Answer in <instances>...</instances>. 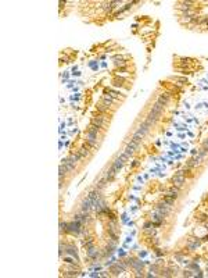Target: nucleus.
Returning a JSON list of instances; mask_svg holds the SVG:
<instances>
[{
    "label": "nucleus",
    "mask_w": 208,
    "mask_h": 278,
    "mask_svg": "<svg viewBox=\"0 0 208 278\" xmlns=\"http://www.w3.org/2000/svg\"><path fill=\"white\" fill-rule=\"evenodd\" d=\"M124 153H125V154H126V156H128L129 159H130V157H132V156H133V154H135V153H136V152L133 150V149H132V147H129V146H126V147H125V152H124Z\"/></svg>",
    "instance_id": "obj_20"
},
{
    "label": "nucleus",
    "mask_w": 208,
    "mask_h": 278,
    "mask_svg": "<svg viewBox=\"0 0 208 278\" xmlns=\"http://www.w3.org/2000/svg\"><path fill=\"white\" fill-rule=\"evenodd\" d=\"M83 246L86 247V249H89V247H92V246H95V238L93 237H85V241H83Z\"/></svg>",
    "instance_id": "obj_14"
},
{
    "label": "nucleus",
    "mask_w": 208,
    "mask_h": 278,
    "mask_svg": "<svg viewBox=\"0 0 208 278\" xmlns=\"http://www.w3.org/2000/svg\"><path fill=\"white\" fill-rule=\"evenodd\" d=\"M108 109H110V107H107V106L104 103H101V102H99L96 106L97 113H101V114H107V113H108Z\"/></svg>",
    "instance_id": "obj_13"
},
{
    "label": "nucleus",
    "mask_w": 208,
    "mask_h": 278,
    "mask_svg": "<svg viewBox=\"0 0 208 278\" xmlns=\"http://www.w3.org/2000/svg\"><path fill=\"white\" fill-rule=\"evenodd\" d=\"M182 275H183V277H193V274H192V273H190V271H184V273H183V274H182Z\"/></svg>",
    "instance_id": "obj_29"
},
{
    "label": "nucleus",
    "mask_w": 208,
    "mask_h": 278,
    "mask_svg": "<svg viewBox=\"0 0 208 278\" xmlns=\"http://www.w3.org/2000/svg\"><path fill=\"white\" fill-rule=\"evenodd\" d=\"M158 270H160V268L157 267V264H154V266H151V267H150V273H153V271H158Z\"/></svg>",
    "instance_id": "obj_28"
},
{
    "label": "nucleus",
    "mask_w": 208,
    "mask_h": 278,
    "mask_svg": "<svg viewBox=\"0 0 208 278\" xmlns=\"http://www.w3.org/2000/svg\"><path fill=\"white\" fill-rule=\"evenodd\" d=\"M100 102L104 103L107 107H111V106H114V104L117 103V99H114L111 95H103L101 99H100Z\"/></svg>",
    "instance_id": "obj_7"
},
{
    "label": "nucleus",
    "mask_w": 208,
    "mask_h": 278,
    "mask_svg": "<svg viewBox=\"0 0 208 278\" xmlns=\"http://www.w3.org/2000/svg\"><path fill=\"white\" fill-rule=\"evenodd\" d=\"M139 166H140V161H139V160H135V161L130 164V168H136V167H139Z\"/></svg>",
    "instance_id": "obj_25"
},
{
    "label": "nucleus",
    "mask_w": 208,
    "mask_h": 278,
    "mask_svg": "<svg viewBox=\"0 0 208 278\" xmlns=\"http://www.w3.org/2000/svg\"><path fill=\"white\" fill-rule=\"evenodd\" d=\"M205 25H207V28H208V18H207V21H205Z\"/></svg>",
    "instance_id": "obj_32"
},
{
    "label": "nucleus",
    "mask_w": 208,
    "mask_h": 278,
    "mask_svg": "<svg viewBox=\"0 0 208 278\" xmlns=\"http://www.w3.org/2000/svg\"><path fill=\"white\" fill-rule=\"evenodd\" d=\"M107 184H108V181H107L104 177H101L99 181H96V184H95V188H96V189H99V191L103 192V189L105 188V185H107Z\"/></svg>",
    "instance_id": "obj_12"
},
{
    "label": "nucleus",
    "mask_w": 208,
    "mask_h": 278,
    "mask_svg": "<svg viewBox=\"0 0 208 278\" xmlns=\"http://www.w3.org/2000/svg\"><path fill=\"white\" fill-rule=\"evenodd\" d=\"M164 109H165V107H164L162 104H160L158 102H155V103L151 106V109H150V110H154V111H157V113H162Z\"/></svg>",
    "instance_id": "obj_17"
},
{
    "label": "nucleus",
    "mask_w": 208,
    "mask_h": 278,
    "mask_svg": "<svg viewBox=\"0 0 208 278\" xmlns=\"http://www.w3.org/2000/svg\"><path fill=\"white\" fill-rule=\"evenodd\" d=\"M150 128H151V127H150V125H149V124L146 122V121H143V122H142V124L139 125V128H137L136 134H139L140 136H143V138H144V136L147 135L149 132H150Z\"/></svg>",
    "instance_id": "obj_6"
},
{
    "label": "nucleus",
    "mask_w": 208,
    "mask_h": 278,
    "mask_svg": "<svg viewBox=\"0 0 208 278\" xmlns=\"http://www.w3.org/2000/svg\"><path fill=\"white\" fill-rule=\"evenodd\" d=\"M92 152H93V150L89 147L86 143H85V145H82L79 149H78V153H79V154L82 156V157H83V159H89V157L92 156Z\"/></svg>",
    "instance_id": "obj_4"
},
{
    "label": "nucleus",
    "mask_w": 208,
    "mask_h": 278,
    "mask_svg": "<svg viewBox=\"0 0 208 278\" xmlns=\"http://www.w3.org/2000/svg\"><path fill=\"white\" fill-rule=\"evenodd\" d=\"M171 99H172V92H162L161 95H158L157 97V102L160 104H162L164 107H167L171 102Z\"/></svg>",
    "instance_id": "obj_2"
},
{
    "label": "nucleus",
    "mask_w": 208,
    "mask_h": 278,
    "mask_svg": "<svg viewBox=\"0 0 208 278\" xmlns=\"http://www.w3.org/2000/svg\"><path fill=\"white\" fill-rule=\"evenodd\" d=\"M167 193H168V196H171V198L178 199L179 196H180V188L172 185V186H169L168 189H167Z\"/></svg>",
    "instance_id": "obj_8"
},
{
    "label": "nucleus",
    "mask_w": 208,
    "mask_h": 278,
    "mask_svg": "<svg viewBox=\"0 0 208 278\" xmlns=\"http://www.w3.org/2000/svg\"><path fill=\"white\" fill-rule=\"evenodd\" d=\"M162 202H165L168 206H174V205L176 203V199L171 198V196H168V195H165V196H164V199H162Z\"/></svg>",
    "instance_id": "obj_18"
},
{
    "label": "nucleus",
    "mask_w": 208,
    "mask_h": 278,
    "mask_svg": "<svg viewBox=\"0 0 208 278\" xmlns=\"http://www.w3.org/2000/svg\"><path fill=\"white\" fill-rule=\"evenodd\" d=\"M203 225H204V228H205V231H208V221L203 222Z\"/></svg>",
    "instance_id": "obj_30"
},
{
    "label": "nucleus",
    "mask_w": 208,
    "mask_h": 278,
    "mask_svg": "<svg viewBox=\"0 0 208 278\" xmlns=\"http://www.w3.org/2000/svg\"><path fill=\"white\" fill-rule=\"evenodd\" d=\"M124 166H125V161H124L122 159H120V157H117V159L114 160V163L111 164V167L114 168V171H115V173H120V170Z\"/></svg>",
    "instance_id": "obj_9"
},
{
    "label": "nucleus",
    "mask_w": 208,
    "mask_h": 278,
    "mask_svg": "<svg viewBox=\"0 0 208 278\" xmlns=\"http://www.w3.org/2000/svg\"><path fill=\"white\" fill-rule=\"evenodd\" d=\"M146 232H147L149 235H155V234H157L155 228H147V230H146Z\"/></svg>",
    "instance_id": "obj_24"
},
{
    "label": "nucleus",
    "mask_w": 208,
    "mask_h": 278,
    "mask_svg": "<svg viewBox=\"0 0 208 278\" xmlns=\"http://www.w3.org/2000/svg\"><path fill=\"white\" fill-rule=\"evenodd\" d=\"M197 221H200V222L208 221V215L207 214H200V215H199V218H197Z\"/></svg>",
    "instance_id": "obj_23"
},
{
    "label": "nucleus",
    "mask_w": 208,
    "mask_h": 278,
    "mask_svg": "<svg viewBox=\"0 0 208 278\" xmlns=\"http://www.w3.org/2000/svg\"><path fill=\"white\" fill-rule=\"evenodd\" d=\"M90 124L96 125V127H97V128H100V129H104V127H105V122H104L103 120L97 118L96 116H93V117L90 118Z\"/></svg>",
    "instance_id": "obj_10"
},
{
    "label": "nucleus",
    "mask_w": 208,
    "mask_h": 278,
    "mask_svg": "<svg viewBox=\"0 0 208 278\" xmlns=\"http://www.w3.org/2000/svg\"><path fill=\"white\" fill-rule=\"evenodd\" d=\"M196 166H197V164H196V161H194V157L186 161V167H190V168H193V167H196Z\"/></svg>",
    "instance_id": "obj_22"
},
{
    "label": "nucleus",
    "mask_w": 208,
    "mask_h": 278,
    "mask_svg": "<svg viewBox=\"0 0 208 278\" xmlns=\"http://www.w3.org/2000/svg\"><path fill=\"white\" fill-rule=\"evenodd\" d=\"M175 81H179V82H183V84H187V78H179V77H175Z\"/></svg>",
    "instance_id": "obj_26"
},
{
    "label": "nucleus",
    "mask_w": 208,
    "mask_h": 278,
    "mask_svg": "<svg viewBox=\"0 0 208 278\" xmlns=\"http://www.w3.org/2000/svg\"><path fill=\"white\" fill-rule=\"evenodd\" d=\"M92 206H93V202H92L89 198L82 199V202H80V210H82L83 213H89L90 209H92Z\"/></svg>",
    "instance_id": "obj_5"
},
{
    "label": "nucleus",
    "mask_w": 208,
    "mask_h": 278,
    "mask_svg": "<svg viewBox=\"0 0 208 278\" xmlns=\"http://www.w3.org/2000/svg\"><path fill=\"white\" fill-rule=\"evenodd\" d=\"M126 146L132 147L133 150L136 152V150H139V146H140V143H136V142H133V141H129V142L126 143Z\"/></svg>",
    "instance_id": "obj_19"
},
{
    "label": "nucleus",
    "mask_w": 208,
    "mask_h": 278,
    "mask_svg": "<svg viewBox=\"0 0 208 278\" xmlns=\"http://www.w3.org/2000/svg\"><path fill=\"white\" fill-rule=\"evenodd\" d=\"M172 206H168L165 202H161V203H158V205H155V211L157 213H160V214H162L164 217H167V215H169V213H171V209Z\"/></svg>",
    "instance_id": "obj_1"
},
{
    "label": "nucleus",
    "mask_w": 208,
    "mask_h": 278,
    "mask_svg": "<svg viewBox=\"0 0 208 278\" xmlns=\"http://www.w3.org/2000/svg\"><path fill=\"white\" fill-rule=\"evenodd\" d=\"M175 175H186V173H184V170L182 168V170H178L175 173Z\"/></svg>",
    "instance_id": "obj_27"
},
{
    "label": "nucleus",
    "mask_w": 208,
    "mask_h": 278,
    "mask_svg": "<svg viewBox=\"0 0 208 278\" xmlns=\"http://www.w3.org/2000/svg\"><path fill=\"white\" fill-rule=\"evenodd\" d=\"M86 131H88V132H92V134H95V135H100V132H101V129H100V128H97L96 125H93V124H89V127L86 128Z\"/></svg>",
    "instance_id": "obj_15"
},
{
    "label": "nucleus",
    "mask_w": 208,
    "mask_h": 278,
    "mask_svg": "<svg viewBox=\"0 0 208 278\" xmlns=\"http://www.w3.org/2000/svg\"><path fill=\"white\" fill-rule=\"evenodd\" d=\"M115 175H117V173L114 171V168H112V167H110V168H108V170H107V171L104 173L103 177L105 178V179H107V181H108V182H111V181H114Z\"/></svg>",
    "instance_id": "obj_11"
},
{
    "label": "nucleus",
    "mask_w": 208,
    "mask_h": 278,
    "mask_svg": "<svg viewBox=\"0 0 208 278\" xmlns=\"http://www.w3.org/2000/svg\"><path fill=\"white\" fill-rule=\"evenodd\" d=\"M203 241H208V235H205V237H203Z\"/></svg>",
    "instance_id": "obj_31"
},
{
    "label": "nucleus",
    "mask_w": 208,
    "mask_h": 278,
    "mask_svg": "<svg viewBox=\"0 0 208 278\" xmlns=\"http://www.w3.org/2000/svg\"><path fill=\"white\" fill-rule=\"evenodd\" d=\"M171 181H172V184H174L175 186H178V188H182L184 184H186L187 178H186V175H174V177L171 178Z\"/></svg>",
    "instance_id": "obj_3"
},
{
    "label": "nucleus",
    "mask_w": 208,
    "mask_h": 278,
    "mask_svg": "<svg viewBox=\"0 0 208 278\" xmlns=\"http://www.w3.org/2000/svg\"><path fill=\"white\" fill-rule=\"evenodd\" d=\"M70 157H71V159L75 161V163H79V161H82V160H85V159H83V157H82V156L79 154V153H78V150L75 152V153H71V154H70Z\"/></svg>",
    "instance_id": "obj_16"
},
{
    "label": "nucleus",
    "mask_w": 208,
    "mask_h": 278,
    "mask_svg": "<svg viewBox=\"0 0 208 278\" xmlns=\"http://www.w3.org/2000/svg\"><path fill=\"white\" fill-rule=\"evenodd\" d=\"M197 154H199V156H201V157L204 159V157H205V156L208 154V149L203 146V147H200V149H199V153H197Z\"/></svg>",
    "instance_id": "obj_21"
}]
</instances>
